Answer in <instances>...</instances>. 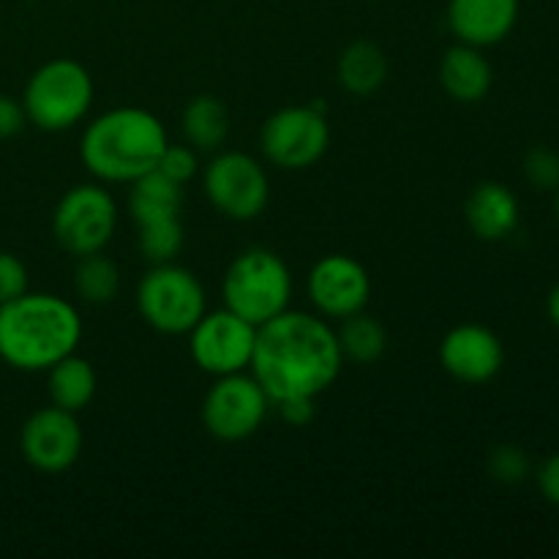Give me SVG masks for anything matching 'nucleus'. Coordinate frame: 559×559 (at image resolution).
<instances>
[{
  "mask_svg": "<svg viewBox=\"0 0 559 559\" xmlns=\"http://www.w3.org/2000/svg\"><path fill=\"white\" fill-rule=\"evenodd\" d=\"M342 349L331 322L309 311H282L257 328L249 371L271 402L293 396L317 399L342 374Z\"/></svg>",
  "mask_w": 559,
  "mask_h": 559,
  "instance_id": "nucleus-1",
  "label": "nucleus"
},
{
  "mask_svg": "<svg viewBox=\"0 0 559 559\" xmlns=\"http://www.w3.org/2000/svg\"><path fill=\"white\" fill-rule=\"evenodd\" d=\"M82 342L74 304L49 293H25L0 306V360L16 371H47Z\"/></svg>",
  "mask_w": 559,
  "mask_h": 559,
  "instance_id": "nucleus-2",
  "label": "nucleus"
},
{
  "mask_svg": "<svg viewBox=\"0 0 559 559\" xmlns=\"http://www.w3.org/2000/svg\"><path fill=\"white\" fill-rule=\"evenodd\" d=\"M167 145V129L156 115L142 107H115L82 131L80 158L102 183H134L156 169Z\"/></svg>",
  "mask_w": 559,
  "mask_h": 559,
  "instance_id": "nucleus-3",
  "label": "nucleus"
},
{
  "mask_svg": "<svg viewBox=\"0 0 559 559\" xmlns=\"http://www.w3.org/2000/svg\"><path fill=\"white\" fill-rule=\"evenodd\" d=\"M222 298L229 311L260 328L289 309L293 273L276 251L254 246L229 262L222 282Z\"/></svg>",
  "mask_w": 559,
  "mask_h": 559,
  "instance_id": "nucleus-4",
  "label": "nucleus"
},
{
  "mask_svg": "<svg viewBox=\"0 0 559 559\" xmlns=\"http://www.w3.org/2000/svg\"><path fill=\"white\" fill-rule=\"evenodd\" d=\"M93 93V76L80 60L55 58L33 71L20 102L25 107L27 123L58 134L85 120Z\"/></svg>",
  "mask_w": 559,
  "mask_h": 559,
  "instance_id": "nucleus-5",
  "label": "nucleus"
},
{
  "mask_svg": "<svg viewBox=\"0 0 559 559\" xmlns=\"http://www.w3.org/2000/svg\"><path fill=\"white\" fill-rule=\"evenodd\" d=\"M136 311L153 331L186 336L207 311L205 287L178 262L153 265L136 284Z\"/></svg>",
  "mask_w": 559,
  "mask_h": 559,
  "instance_id": "nucleus-6",
  "label": "nucleus"
},
{
  "mask_svg": "<svg viewBox=\"0 0 559 559\" xmlns=\"http://www.w3.org/2000/svg\"><path fill=\"white\" fill-rule=\"evenodd\" d=\"M118 229L115 197L98 183L71 186L52 211V235L71 257L104 251Z\"/></svg>",
  "mask_w": 559,
  "mask_h": 559,
  "instance_id": "nucleus-7",
  "label": "nucleus"
},
{
  "mask_svg": "<svg viewBox=\"0 0 559 559\" xmlns=\"http://www.w3.org/2000/svg\"><path fill=\"white\" fill-rule=\"evenodd\" d=\"M331 145V126L325 120V104L284 107L262 123V156L278 169L298 173L320 162Z\"/></svg>",
  "mask_w": 559,
  "mask_h": 559,
  "instance_id": "nucleus-8",
  "label": "nucleus"
},
{
  "mask_svg": "<svg viewBox=\"0 0 559 559\" xmlns=\"http://www.w3.org/2000/svg\"><path fill=\"white\" fill-rule=\"evenodd\" d=\"M202 189L211 205L233 222H251L271 200L265 167L243 151H216L202 173Z\"/></svg>",
  "mask_w": 559,
  "mask_h": 559,
  "instance_id": "nucleus-9",
  "label": "nucleus"
},
{
  "mask_svg": "<svg viewBox=\"0 0 559 559\" xmlns=\"http://www.w3.org/2000/svg\"><path fill=\"white\" fill-rule=\"evenodd\" d=\"M271 404L251 371L216 377L202 402V426L222 442H243L262 429Z\"/></svg>",
  "mask_w": 559,
  "mask_h": 559,
  "instance_id": "nucleus-10",
  "label": "nucleus"
},
{
  "mask_svg": "<svg viewBox=\"0 0 559 559\" xmlns=\"http://www.w3.org/2000/svg\"><path fill=\"white\" fill-rule=\"evenodd\" d=\"M189 353L205 374L224 377L249 371L257 344V325L229 311L227 306L205 311L189 333Z\"/></svg>",
  "mask_w": 559,
  "mask_h": 559,
  "instance_id": "nucleus-11",
  "label": "nucleus"
},
{
  "mask_svg": "<svg viewBox=\"0 0 559 559\" xmlns=\"http://www.w3.org/2000/svg\"><path fill=\"white\" fill-rule=\"evenodd\" d=\"M85 435L76 413L55 404L36 409L20 431L22 459L44 475H60L74 467L82 456Z\"/></svg>",
  "mask_w": 559,
  "mask_h": 559,
  "instance_id": "nucleus-12",
  "label": "nucleus"
},
{
  "mask_svg": "<svg viewBox=\"0 0 559 559\" xmlns=\"http://www.w3.org/2000/svg\"><path fill=\"white\" fill-rule=\"evenodd\" d=\"M306 293L317 314L325 320H344L366 309L371 298V276L355 257L328 254L309 271Z\"/></svg>",
  "mask_w": 559,
  "mask_h": 559,
  "instance_id": "nucleus-13",
  "label": "nucleus"
},
{
  "mask_svg": "<svg viewBox=\"0 0 559 559\" xmlns=\"http://www.w3.org/2000/svg\"><path fill=\"white\" fill-rule=\"evenodd\" d=\"M506 364V347L491 328L464 322L451 328L440 342V366L464 385H484L495 380Z\"/></svg>",
  "mask_w": 559,
  "mask_h": 559,
  "instance_id": "nucleus-14",
  "label": "nucleus"
},
{
  "mask_svg": "<svg viewBox=\"0 0 559 559\" xmlns=\"http://www.w3.org/2000/svg\"><path fill=\"white\" fill-rule=\"evenodd\" d=\"M519 22V0H451L448 27L462 44L495 47Z\"/></svg>",
  "mask_w": 559,
  "mask_h": 559,
  "instance_id": "nucleus-15",
  "label": "nucleus"
},
{
  "mask_svg": "<svg viewBox=\"0 0 559 559\" xmlns=\"http://www.w3.org/2000/svg\"><path fill=\"white\" fill-rule=\"evenodd\" d=\"M440 85L453 102L478 104L489 96L491 85H495V69L484 49L459 41L456 47L442 55Z\"/></svg>",
  "mask_w": 559,
  "mask_h": 559,
  "instance_id": "nucleus-16",
  "label": "nucleus"
},
{
  "mask_svg": "<svg viewBox=\"0 0 559 559\" xmlns=\"http://www.w3.org/2000/svg\"><path fill=\"white\" fill-rule=\"evenodd\" d=\"M464 218L480 240H502L519 227V200L506 183L486 180L469 191Z\"/></svg>",
  "mask_w": 559,
  "mask_h": 559,
  "instance_id": "nucleus-17",
  "label": "nucleus"
},
{
  "mask_svg": "<svg viewBox=\"0 0 559 559\" xmlns=\"http://www.w3.org/2000/svg\"><path fill=\"white\" fill-rule=\"evenodd\" d=\"M180 131L186 145L202 153L222 151L229 136V109L222 98L202 93L183 107L180 115Z\"/></svg>",
  "mask_w": 559,
  "mask_h": 559,
  "instance_id": "nucleus-18",
  "label": "nucleus"
},
{
  "mask_svg": "<svg viewBox=\"0 0 559 559\" xmlns=\"http://www.w3.org/2000/svg\"><path fill=\"white\" fill-rule=\"evenodd\" d=\"M336 80L353 96H371L388 82V58L374 41H353L336 60Z\"/></svg>",
  "mask_w": 559,
  "mask_h": 559,
  "instance_id": "nucleus-19",
  "label": "nucleus"
},
{
  "mask_svg": "<svg viewBox=\"0 0 559 559\" xmlns=\"http://www.w3.org/2000/svg\"><path fill=\"white\" fill-rule=\"evenodd\" d=\"M47 374L49 402L55 407L69 409V413H82L93 402V396H96V369L91 366V360L80 358V355H66L58 364L49 366Z\"/></svg>",
  "mask_w": 559,
  "mask_h": 559,
  "instance_id": "nucleus-20",
  "label": "nucleus"
},
{
  "mask_svg": "<svg viewBox=\"0 0 559 559\" xmlns=\"http://www.w3.org/2000/svg\"><path fill=\"white\" fill-rule=\"evenodd\" d=\"M180 207H183V186L158 169H151L131 183L129 211L134 224L180 216Z\"/></svg>",
  "mask_w": 559,
  "mask_h": 559,
  "instance_id": "nucleus-21",
  "label": "nucleus"
},
{
  "mask_svg": "<svg viewBox=\"0 0 559 559\" xmlns=\"http://www.w3.org/2000/svg\"><path fill=\"white\" fill-rule=\"evenodd\" d=\"M338 322L342 325L336 331V342L344 360L358 366H371L382 360V355L388 353V331L377 317L366 314L364 309Z\"/></svg>",
  "mask_w": 559,
  "mask_h": 559,
  "instance_id": "nucleus-22",
  "label": "nucleus"
},
{
  "mask_svg": "<svg viewBox=\"0 0 559 559\" xmlns=\"http://www.w3.org/2000/svg\"><path fill=\"white\" fill-rule=\"evenodd\" d=\"M74 293L82 304L107 306L120 293V271L107 254L93 251V254L76 257L74 267Z\"/></svg>",
  "mask_w": 559,
  "mask_h": 559,
  "instance_id": "nucleus-23",
  "label": "nucleus"
},
{
  "mask_svg": "<svg viewBox=\"0 0 559 559\" xmlns=\"http://www.w3.org/2000/svg\"><path fill=\"white\" fill-rule=\"evenodd\" d=\"M186 235L180 216L156 218V222L136 224V246L140 254L145 257L151 265H164V262H175L183 251Z\"/></svg>",
  "mask_w": 559,
  "mask_h": 559,
  "instance_id": "nucleus-24",
  "label": "nucleus"
},
{
  "mask_svg": "<svg viewBox=\"0 0 559 559\" xmlns=\"http://www.w3.org/2000/svg\"><path fill=\"white\" fill-rule=\"evenodd\" d=\"M486 467H489L491 478L500 480V484L513 486V484H522V480L530 475V456L524 453V448L513 445V442H506V445L491 448Z\"/></svg>",
  "mask_w": 559,
  "mask_h": 559,
  "instance_id": "nucleus-25",
  "label": "nucleus"
},
{
  "mask_svg": "<svg viewBox=\"0 0 559 559\" xmlns=\"http://www.w3.org/2000/svg\"><path fill=\"white\" fill-rule=\"evenodd\" d=\"M524 178L538 191H557L559 189V153L551 147L535 145L524 156Z\"/></svg>",
  "mask_w": 559,
  "mask_h": 559,
  "instance_id": "nucleus-26",
  "label": "nucleus"
},
{
  "mask_svg": "<svg viewBox=\"0 0 559 559\" xmlns=\"http://www.w3.org/2000/svg\"><path fill=\"white\" fill-rule=\"evenodd\" d=\"M158 173H164L167 178H173L175 183L186 186L197 173H200V158L191 145H167L164 147L162 158L156 164Z\"/></svg>",
  "mask_w": 559,
  "mask_h": 559,
  "instance_id": "nucleus-27",
  "label": "nucleus"
},
{
  "mask_svg": "<svg viewBox=\"0 0 559 559\" xmlns=\"http://www.w3.org/2000/svg\"><path fill=\"white\" fill-rule=\"evenodd\" d=\"M27 293V267L20 257L0 251V306Z\"/></svg>",
  "mask_w": 559,
  "mask_h": 559,
  "instance_id": "nucleus-28",
  "label": "nucleus"
},
{
  "mask_svg": "<svg viewBox=\"0 0 559 559\" xmlns=\"http://www.w3.org/2000/svg\"><path fill=\"white\" fill-rule=\"evenodd\" d=\"M276 407H278V413H282L284 424L298 426V429L309 426L311 420H314V415H317L314 399H309V396L284 399V402H276Z\"/></svg>",
  "mask_w": 559,
  "mask_h": 559,
  "instance_id": "nucleus-29",
  "label": "nucleus"
},
{
  "mask_svg": "<svg viewBox=\"0 0 559 559\" xmlns=\"http://www.w3.org/2000/svg\"><path fill=\"white\" fill-rule=\"evenodd\" d=\"M27 123V115L22 102L0 93V140H9V136L20 134Z\"/></svg>",
  "mask_w": 559,
  "mask_h": 559,
  "instance_id": "nucleus-30",
  "label": "nucleus"
},
{
  "mask_svg": "<svg viewBox=\"0 0 559 559\" xmlns=\"http://www.w3.org/2000/svg\"><path fill=\"white\" fill-rule=\"evenodd\" d=\"M538 489L546 502L559 508V453L546 459L538 469Z\"/></svg>",
  "mask_w": 559,
  "mask_h": 559,
  "instance_id": "nucleus-31",
  "label": "nucleus"
},
{
  "mask_svg": "<svg viewBox=\"0 0 559 559\" xmlns=\"http://www.w3.org/2000/svg\"><path fill=\"white\" fill-rule=\"evenodd\" d=\"M546 311H549V320L559 328V282L551 287L549 300H546Z\"/></svg>",
  "mask_w": 559,
  "mask_h": 559,
  "instance_id": "nucleus-32",
  "label": "nucleus"
},
{
  "mask_svg": "<svg viewBox=\"0 0 559 559\" xmlns=\"http://www.w3.org/2000/svg\"><path fill=\"white\" fill-rule=\"evenodd\" d=\"M557 216H559V189H557Z\"/></svg>",
  "mask_w": 559,
  "mask_h": 559,
  "instance_id": "nucleus-33",
  "label": "nucleus"
}]
</instances>
